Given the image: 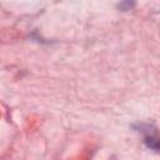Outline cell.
<instances>
[{"instance_id":"6da1fadb","label":"cell","mask_w":160,"mask_h":160,"mask_svg":"<svg viewBox=\"0 0 160 160\" xmlns=\"http://www.w3.org/2000/svg\"><path fill=\"white\" fill-rule=\"evenodd\" d=\"M145 142L150 148L156 149V150H160V138H159L158 134L150 132V130H148L146 134H145Z\"/></svg>"}]
</instances>
